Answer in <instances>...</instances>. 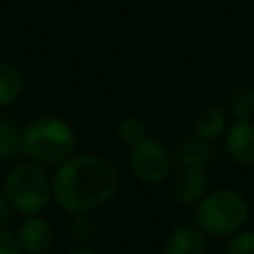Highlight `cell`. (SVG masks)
Here are the masks:
<instances>
[{
  "label": "cell",
  "instance_id": "cell-9",
  "mask_svg": "<svg viewBox=\"0 0 254 254\" xmlns=\"http://www.w3.org/2000/svg\"><path fill=\"white\" fill-rule=\"evenodd\" d=\"M206 234L194 224H181L169 232L161 254H206Z\"/></svg>",
  "mask_w": 254,
  "mask_h": 254
},
{
  "label": "cell",
  "instance_id": "cell-17",
  "mask_svg": "<svg viewBox=\"0 0 254 254\" xmlns=\"http://www.w3.org/2000/svg\"><path fill=\"white\" fill-rule=\"evenodd\" d=\"M0 254H24L16 230H10L8 226H0Z\"/></svg>",
  "mask_w": 254,
  "mask_h": 254
},
{
  "label": "cell",
  "instance_id": "cell-4",
  "mask_svg": "<svg viewBox=\"0 0 254 254\" xmlns=\"http://www.w3.org/2000/svg\"><path fill=\"white\" fill-rule=\"evenodd\" d=\"M2 190L6 192L16 214L40 216L50 202H54L52 179L40 165L30 161L16 163L8 169L2 181Z\"/></svg>",
  "mask_w": 254,
  "mask_h": 254
},
{
  "label": "cell",
  "instance_id": "cell-13",
  "mask_svg": "<svg viewBox=\"0 0 254 254\" xmlns=\"http://www.w3.org/2000/svg\"><path fill=\"white\" fill-rule=\"evenodd\" d=\"M24 93V75L18 65L0 62V107L14 105Z\"/></svg>",
  "mask_w": 254,
  "mask_h": 254
},
{
  "label": "cell",
  "instance_id": "cell-18",
  "mask_svg": "<svg viewBox=\"0 0 254 254\" xmlns=\"http://www.w3.org/2000/svg\"><path fill=\"white\" fill-rule=\"evenodd\" d=\"M14 214H16V212H14V208H12V204H10L8 196H6V192L0 189V226H6V224L12 220Z\"/></svg>",
  "mask_w": 254,
  "mask_h": 254
},
{
  "label": "cell",
  "instance_id": "cell-20",
  "mask_svg": "<svg viewBox=\"0 0 254 254\" xmlns=\"http://www.w3.org/2000/svg\"><path fill=\"white\" fill-rule=\"evenodd\" d=\"M115 254H129V252H115Z\"/></svg>",
  "mask_w": 254,
  "mask_h": 254
},
{
  "label": "cell",
  "instance_id": "cell-3",
  "mask_svg": "<svg viewBox=\"0 0 254 254\" xmlns=\"http://www.w3.org/2000/svg\"><path fill=\"white\" fill-rule=\"evenodd\" d=\"M250 220L248 198L228 187L208 190L194 206V226L210 238H230L246 228Z\"/></svg>",
  "mask_w": 254,
  "mask_h": 254
},
{
  "label": "cell",
  "instance_id": "cell-16",
  "mask_svg": "<svg viewBox=\"0 0 254 254\" xmlns=\"http://www.w3.org/2000/svg\"><path fill=\"white\" fill-rule=\"evenodd\" d=\"M224 254H254V230H240L224 244Z\"/></svg>",
  "mask_w": 254,
  "mask_h": 254
},
{
  "label": "cell",
  "instance_id": "cell-10",
  "mask_svg": "<svg viewBox=\"0 0 254 254\" xmlns=\"http://www.w3.org/2000/svg\"><path fill=\"white\" fill-rule=\"evenodd\" d=\"M173 159L179 163V167H189V169H202L206 171V167L212 163L214 159V151L210 141L200 139L198 135L190 133L187 137H183L175 151H173Z\"/></svg>",
  "mask_w": 254,
  "mask_h": 254
},
{
  "label": "cell",
  "instance_id": "cell-7",
  "mask_svg": "<svg viewBox=\"0 0 254 254\" xmlns=\"http://www.w3.org/2000/svg\"><path fill=\"white\" fill-rule=\"evenodd\" d=\"M208 192V177L202 169L179 167L171 179V196L179 206H196Z\"/></svg>",
  "mask_w": 254,
  "mask_h": 254
},
{
  "label": "cell",
  "instance_id": "cell-12",
  "mask_svg": "<svg viewBox=\"0 0 254 254\" xmlns=\"http://www.w3.org/2000/svg\"><path fill=\"white\" fill-rule=\"evenodd\" d=\"M22 131L18 121H14L8 115H0V163L16 161L22 151Z\"/></svg>",
  "mask_w": 254,
  "mask_h": 254
},
{
  "label": "cell",
  "instance_id": "cell-14",
  "mask_svg": "<svg viewBox=\"0 0 254 254\" xmlns=\"http://www.w3.org/2000/svg\"><path fill=\"white\" fill-rule=\"evenodd\" d=\"M226 113L232 121H250L254 117V87L238 85L226 97Z\"/></svg>",
  "mask_w": 254,
  "mask_h": 254
},
{
  "label": "cell",
  "instance_id": "cell-1",
  "mask_svg": "<svg viewBox=\"0 0 254 254\" xmlns=\"http://www.w3.org/2000/svg\"><path fill=\"white\" fill-rule=\"evenodd\" d=\"M119 189L115 165L97 153H75L52 175L54 202L67 214L83 216L107 204Z\"/></svg>",
  "mask_w": 254,
  "mask_h": 254
},
{
  "label": "cell",
  "instance_id": "cell-8",
  "mask_svg": "<svg viewBox=\"0 0 254 254\" xmlns=\"http://www.w3.org/2000/svg\"><path fill=\"white\" fill-rule=\"evenodd\" d=\"M16 236L24 254H50L56 244V230L42 214L26 216L16 228Z\"/></svg>",
  "mask_w": 254,
  "mask_h": 254
},
{
  "label": "cell",
  "instance_id": "cell-6",
  "mask_svg": "<svg viewBox=\"0 0 254 254\" xmlns=\"http://www.w3.org/2000/svg\"><path fill=\"white\" fill-rule=\"evenodd\" d=\"M222 147L236 167H254V121H232L222 137Z\"/></svg>",
  "mask_w": 254,
  "mask_h": 254
},
{
  "label": "cell",
  "instance_id": "cell-5",
  "mask_svg": "<svg viewBox=\"0 0 254 254\" xmlns=\"http://www.w3.org/2000/svg\"><path fill=\"white\" fill-rule=\"evenodd\" d=\"M173 155L159 139H145L137 147L129 149V169L141 185L157 187L167 181L173 169Z\"/></svg>",
  "mask_w": 254,
  "mask_h": 254
},
{
  "label": "cell",
  "instance_id": "cell-11",
  "mask_svg": "<svg viewBox=\"0 0 254 254\" xmlns=\"http://www.w3.org/2000/svg\"><path fill=\"white\" fill-rule=\"evenodd\" d=\"M228 125L230 123H228L226 109L218 105H210L198 113L194 121V135H198L204 141H214V139L224 137Z\"/></svg>",
  "mask_w": 254,
  "mask_h": 254
},
{
  "label": "cell",
  "instance_id": "cell-2",
  "mask_svg": "<svg viewBox=\"0 0 254 254\" xmlns=\"http://www.w3.org/2000/svg\"><path fill=\"white\" fill-rule=\"evenodd\" d=\"M75 129L67 119L44 113L30 119L22 131V151L30 163L44 167H60L75 155Z\"/></svg>",
  "mask_w": 254,
  "mask_h": 254
},
{
  "label": "cell",
  "instance_id": "cell-15",
  "mask_svg": "<svg viewBox=\"0 0 254 254\" xmlns=\"http://www.w3.org/2000/svg\"><path fill=\"white\" fill-rule=\"evenodd\" d=\"M115 135H117V139L123 145H127L129 149H133L139 143H143L145 139H149V127H147V123H145L143 117H139L135 113H127V115H123L117 121Z\"/></svg>",
  "mask_w": 254,
  "mask_h": 254
},
{
  "label": "cell",
  "instance_id": "cell-19",
  "mask_svg": "<svg viewBox=\"0 0 254 254\" xmlns=\"http://www.w3.org/2000/svg\"><path fill=\"white\" fill-rule=\"evenodd\" d=\"M67 254H99V252L89 248V246H77V248H71Z\"/></svg>",
  "mask_w": 254,
  "mask_h": 254
}]
</instances>
